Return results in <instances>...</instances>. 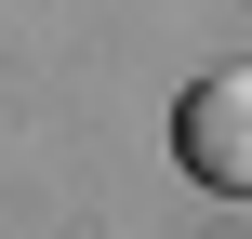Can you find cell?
<instances>
[{"instance_id": "1", "label": "cell", "mask_w": 252, "mask_h": 239, "mask_svg": "<svg viewBox=\"0 0 252 239\" xmlns=\"http://www.w3.org/2000/svg\"><path fill=\"white\" fill-rule=\"evenodd\" d=\"M186 173L252 200V67H213V80L186 93Z\"/></svg>"}]
</instances>
